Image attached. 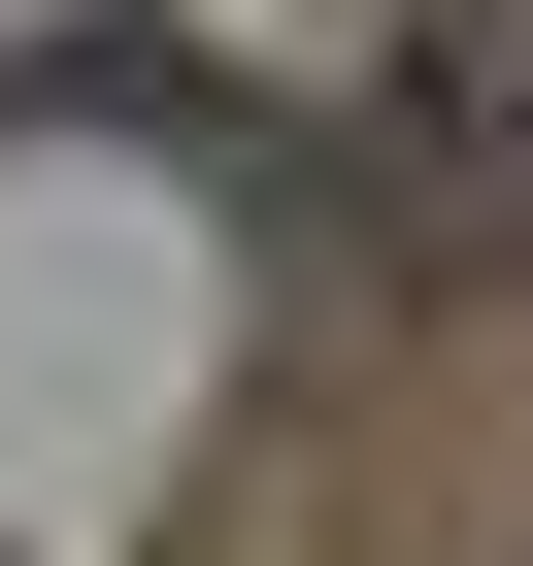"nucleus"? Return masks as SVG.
<instances>
[{
	"label": "nucleus",
	"instance_id": "f257e3e1",
	"mask_svg": "<svg viewBox=\"0 0 533 566\" xmlns=\"http://www.w3.org/2000/svg\"><path fill=\"white\" fill-rule=\"evenodd\" d=\"M400 200L533 233V0H433V67H400Z\"/></svg>",
	"mask_w": 533,
	"mask_h": 566
}]
</instances>
